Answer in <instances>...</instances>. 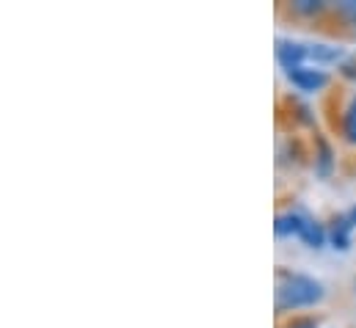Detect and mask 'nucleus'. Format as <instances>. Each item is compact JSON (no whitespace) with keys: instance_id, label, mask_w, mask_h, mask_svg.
Segmentation results:
<instances>
[{"instance_id":"nucleus-3","label":"nucleus","mask_w":356,"mask_h":328,"mask_svg":"<svg viewBox=\"0 0 356 328\" xmlns=\"http://www.w3.org/2000/svg\"><path fill=\"white\" fill-rule=\"evenodd\" d=\"M287 78L304 94H315V91H321L329 83V75L323 69H315V67H298V69L287 72Z\"/></svg>"},{"instance_id":"nucleus-1","label":"nucleus","mask_w":356,"mask_h":328,"mask_svg":"<svg viewBox=\"0 0 356 328\" xmlns=\"http://www.w3.org/2000/svg\"><path fill=\"white\" fill-rule=\"evenodd\" d=\"M326 295V287L307 276V273H290L279 270L276 273V312H296L321 304Z\"/></svg>"},{"instance_id":"nucleus-2","label":"nucleus","mask_w":356,"mask_h":328,"mask_svg":"<svg viewBox=\"0 0 356 328\" xmlns=\"http://www.w3.org/2000/svg\"><path fill=\"white\" fill-rule=\"evenodd\" d=\"M276 58L284 67V72H293L298 67H307V44L304 42H293V39H282L276 47Z\"/></svg>"},{"instance_id":"nucleus-12","label":"nucleus","mask_w":356,"mask_h":328,"mask_svg":"<svg viewBox=\"0 0 356 328\" xmlns=\"http://www.w3.org/2000/svg\"><path fill=\"white\" fill-rule=\"evenodd\" d=\"M340 11H343L351 22H356V0H346V3H340Z\"/></svg>"},{"instance_id":"nucleus-8","label":"nucleus","mask_w":356,"mask_h":328,"mask_svg":"<svg viewBox=\"0 0 356 328\" xmlns=\"http://www.w3.org/2000/svg\"><path fill=\"white\" fill-rule=\"evenodd\" d=\"M332 168H334V152H332V147L323 141V138H318V155H315V171L321 174V177H329L332 174Z\"/></svg>"},{"instance_id":"nucleus-6","label":"nucleus","mask_w":356,"mask_h":328,"mask_svg":"<svg viewBox=\"0 0 356 328\" xmlns=\"http://www.w3.org/2000/svg\"><path fill=\"white\" fill-rule=\"evenodd\" d=\"M307 58L315 61V64H337V61H346L343 58V47H334V44H307Z\"/></svg>"},{"instance_id":"nucleus-13","label":"nucleus","mask_w":356,"mask_h":328,"mask_svg":"<svg viewBox=\"0 0 356 328\" xmlns=\"http://www.w3.org/2000/svg\"><path fill=\"white\" fill-rule=\"evenodd\" d=\"M287 328H318L315 320H309V318H298V320H293Z\"/></svg>"},{"instance_id":"nucleus-4","label":"nucleus","mask_w":356,"mask_h":328,"mask_svg":"<svg viewBox=\"0 0 356 328\" xmlns=\"http://www.w3.org/2000/svg\"><path fill=\"white\" fill-rule=\"evenodd\" d=\"M307 221H309L307 215H301V213H296V210H287V213H279V215H276L273 232H276L279 238H290V235L301 238V232H304Z\"/></svg>"},{"instance_id":"nucleus-10","label":"nucleus","mask_w":356,"mask_h":328,"mask_svg":"<svg viewBox=\"0 0 356 328\" xmlns=\"http://www.w3.org/2000/svg\"><path fill=\"white\" fill-rule=\"evenodd\" d=\"M293 11L296 14H321L323 11V3L321 0H298V3H293Z\"/></svg>"},{"instance_id":"nucleus-9","label":"nucleus","mask_w":356,"mask_h":328,"mask_svg":"<svg viewBox=\"0 0 356 328\" xmlns=\"http://www.w3.org/2000/svg\"><path fill=\"white\" fill-rule=\"evenodd\" d=\"M343 136L348 144H356V94L351 97V102L343 113Z\"/></svg>"},{"instance_id":"nucleus-7","label":"nucleus","mask_w":356,"mask_h":328,"mask_svg":"<svg viewBox=\"0 0 356 328\" xmlns=\"http://www.w3.org/2000/svg\"><path fill=\"white\" fill-rule=\"evenodd\" d=\"M298 240H301L304 246H309V248H323L326 243H329V229H323L318 221H312V218H309Z\"/></svg>"},{"instance_id":"nucleus-5","label":"nucleus","mask_w":356,"mask_h":328,"mask_svg":"<svg viewBox=\"0 0 356 328\" xmlns=\"http://www.w3.org/2000/svg\"><path fill=\"white\" fill-rule=\"evenodd\" d=\"M351 229H354L351 218L348 215H337L332 221V227H329V243H332V248L348 251L351 248Z\"/></svg>"},{"instance_id":"nucleus-11","label":"nucleus","mask_w":356,"mask_h":328,"mask_svg":"<svg viewBox=\"0 0 356 328\" xmlns=\"http://www.w3.org/2000/svg\"><path fill=\"white\" fill-rule=\"evenodd\" d=\"M340 72H343L348 81H356V56H348V58L340 64Z\"/></svg>"},{"instance_id":"nucleus-14","label":"nucleus","mask_w":356,"mask_h":328,"mask_svg":"<svg viewBox=\"0 0 356 328\" xmlns=\"http://www.w3.org/2000/svg\"><path fill=\"white\" fill-rule=\"evenodd\" d=\"M348 218H351V224L356 227V204L351 207V210H348Z\"/></svg>"}]
</instances>
